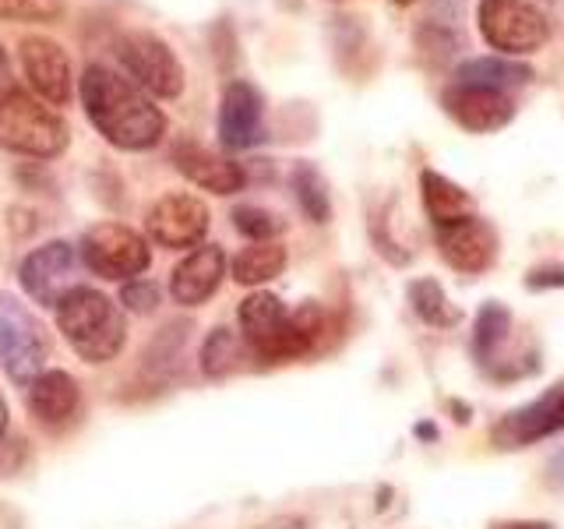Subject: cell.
Instances as JSON below:
<instances>
[{"mask_svg":"<svg viewBox=\"0 0 564 529\" xmlns=\"http://www.w3.org/2000/svg\"><path fill=\"white\" fill-rule=\"evenodd\" d=\"M82 110L120 152H149L166 134V114L141 88L106 64H88L78 78Z\"/></svg>","mask_w":564,"mask_h":529,"instance_id":"6da1fadb","label":"cell"},{"mask_svg":"<svg viewBox=\"0 0 564 529\" xmlns=\"http://www.w3.org/2000/svg\"><path fill=\"white\" fill-rule=\"evenodd\" d=\"M237 322H240V339L258 360L286 364V360H300L304 353L314 349V343L322 339V332L328 328V314L322 304H314V300L300 304L296 311H286L279 296L251 293L240 304Z\"/></svg>","mask_w":564,"mask_h":529,"instance_id":"7a4b0ae2","label":"cell"},{"mask_svg":"<svg viewBox=\"0 0 564 529\" xmlns=\"http://www.w3.org/2000/svg\"><path fill=\"white\" fill-rule=\"evenodd\" d=\"M57 325L64 332V339L70 343V349H75L78 357L88 364L113 360L123 349V339H128L123 311L113 304L110 296L93 290V287H78L61 300Z\"/></svg>","mask_w":564,"mask_h":529,"instance_id":"3957f363","label":"cell"},{"mask_svg":"<svg viewBox=\"0 0 564 529\" xmlns=\"http://www.w3.org/2000/svg\"><path fill=\"white\" fill-rule=\"evenodd\" d=\"M70 141L67 120L35 99L25 88H8L0 96V149L32 155V159H57Z\"/></svg>","mask_w":564,"mask_h":529,"instance_id":"277c9868","label":"cell"},{"mask_svg":"<svg viewBox=\"0 0 564 529\" xmlns=\"http://www.w3.org/2000/svg\"><path fill=\"white\" fill-rule=\"evenodd\" d=\"M476 25L498 57H529L551 43V22L533 0H480Z\"/></svg>","mask_w":564,"mask_h":529,"instance_id":"5b68a950","label":"cell"},{"mask_svg":"<svg viewBox=\"0 0 564 529\" xmlns=\"http://www.w3.org/2000/svg\"><path fill=\"white\" fill-rule=\"evenodd\" d=\"M117 61L149 99H176L184 93V64L155 32H123L117 40Z\"/></svg>","mask_w":564,"mask_h":529,"instance_id":"8992f818","label":"cell"},{"mask_svg":"<svg viewBox=\"0 0 564 529\" xmlns=\"http://www.w3.org/2000/svg\"><path fill=\"white\" fill-rule=\"evenodd\" d=\"M50 339L22 300L14 293H0V360L14 385H32L46 370Z\"/></svg>","mask_w":564,"mask_h":529,"instance_id":"52a82bcc","label":"cell"},{"mask_svg":"<svg viewBox=\"0 0 564 529\" xmlns=\"http://www.w3.org/2000/svg\"><path fill=\"white\" fill-rule=\"evenodd\" d=\"M78 258L88 272H96L102 279H138L149 269L152 251L141 234H134L123 223H96L85 229V237L78 244Z\"/></svg>","mask_w":564,"mask_h":529,"instance_id":"ba28073f","label":"cell"},{"mask_svg":"<svg viewBox=\"0 0 564 529\" xmlns=\"http://www.w3.org/2000/svg\"><path fill=\"white\" fill-rule=\"evenodd\" d=\"M78 276H82L78 247L67 240H50L43 247H35L18 264V279H22L25 293L46 307H57L70 290H78Z\"/></svg>","mask_w":564,"mask_h":529,"instance_id":"9c48e42d","label":"cell"},{"mask_svg":"<svg viewBox=\"0 0 564 529\" xmlns=\"http://www.w3.org/2000/svg\"><path fill=\"white\" fill-rule=\"evenodd\" d=\"M561 431H564V381L551 385L533 402L508 410L498 423H494L490 441L501 452H516L525 445H536L543 438H554Z\"/></svg>","mask_w":564,"mask_h":529,"instance_id":"30bf717a","label":"cell"},{"mask_svg":"<svg viewBox=\"0 0 564 529\" xmlns=\"http://www.w3.org/2000/svg\"><path fill=\"white\" fill-rule=\"evenodd\" d=\"M434 244H437V255L445 258L455 272H466V276L487 272L494 258H498V229L484 216H476V212L437 223Z\"/></svg>","mask_w":564,"mask_h":529,"instance_id":"8fae6325","label":"cell"},{"mask_svg":"<svg viewBox=\"0 0 564 529\" xmlns=\"http://www.w3.org/2000/svg\"><path fill=\"white\" fill-rule=\"evenodd\" d=\"M18 61L32 85L35 99L46 106H67L75 96V67H70L67 50L50 40V35H25L18 43Z\"/></svg>","mask_w":564,"mask_h":529,"instance_id":"7c38bea8","label":"cell"},{"mask_svg":"<svg viewBox=\"0 0 564 529\" xmlns=\"http://www.w3.org/2000/svg\"><path fill=\"white\" fill-rule=\"evenodd\" d=\"M441 110L469 134H494L516 120V96L480 85L448 82L441 88Z\"/></svg>","mask_w":564,"mask_h":529,"instance_id":"4fadbf2b","label":"cell"},{"mask_svg":"<svg viewBox=\"0 0 564 529\" xmlns=\"http://www.w3.org/2000/svg\"><path fill=\"white\" fill-rule=\"evenodd\" d=\"M145 229L159 247L187 251L208 234V205L194 194H166L145 212Z\"/></svg>","mask_w":564,"mask_h":529,"instance_id":"5bb4252c","label":"cell"},{"mask_svg":"<svg viewBox=\"0 0 564 529\" xmlns=\"http://www.w3.org/2000/svg\"><path fill=\"white\" fill-rule=\"evenodd\" d=\"M264 138V99L243 78H234L219 99V141L229 152H243Z\"/></svg>","mask_w":564,"mask_h":529,"instance_id":"9a60e30c","label":"cell"},{"mask_svg":"<svg viewBox=\"0 0 564 529\" xmlns=\"http://www.w3.org/2000/svg\"><path fill=\"white\" fill-rule=\"evenodd\" d=\"M173 166L181 176H187L191 184H198L202 191L212 194H237L247 184L243 166H237L234 159L216 155L212 149L198 145V141H181L173 149Z\"/></svg>","mask_w":564,"mask_h":529,"instance_id":"2e32d148","label":"cell"},{"mask_svg":"<svg viewBox=\"0 0 564 529\" xmlns=\"http://www.w3.org/2000/svg\"><path fill=\"white\" fill-rule=\"evenodd\" d=\"M226 276V258L216 244L194 247V251L176 264L170 276V293L176 304L184 307H198L205 300L219 290V282Z\"/></svg>","mask_w":564,"mask_h":529,"instance_id":"e0dca14e","label":"cell"},{"mask_svg":"<svg viewBox=\"0 0 564 529\" xmlns=\"http://www.w3.org/2000/svg\"><path fill=\"white\" fill-rule=\"evenodd\" d=\"M536 78V71L516 61V57H469L452 71V82L463 85H480V88H494V93H508L516 96L519 88H525Z\"/></svg>","mask_w":564,"mask_h":529,"instance_id":"ac0fdd59","label":"cell"},{"mask_svg":"<svg viewBox=\"0 0 564 529\" xmlns=\"http://www.w3.org/2000/svg\"><path fill=\"white\" fill-rule=\"evenodd\" d=\"M29 410L50 428L67 423L78 410V385L64 370H43L40 378L29 385Z\"/></svg>","mask_w":564,"mask_h":529,"instance_id":"d6986e66","label":"cell"},{"mask_svg":"<svg viewBox=\"0 0 564 529\" xmlns=\"http://www.w3.org/2000/svg\"><path fill=\"white\" fill-rule=\"evenodd\" d=\"M420 198H423V208H427V216H431L434 226L473 212L469 194L455 181H448L445 173H437V170H423L420 173Z\"/></svg>","mask_w":564,"mask_h":529,"instance_id":"ffe728a7","label":"cell"},{"mask_svg":"<svg viewBox=\"0 0 564 529\" xmlns=\"http://www.w3.org/2000/svg\"><path fill=\"white\" fill-rule=\"evenodd\" d=\"M511 335V311L501 300H487V304L476 311V325H473V357L484 367L498 360L501 346Z\"/></svg>","mask_w":564,"mask_h":529,"instance_id":"44dd1931","label":"cell"},{"mask_svg":"<svg viewBox=\"0 0 564 529\" xmlns=\"http://www.w3.org/2000/svg\"><path fill=\"white\" fill-rule=\"evenodd\" d=\"M405 293H410L413 314L420 317L423 325H431V328H455L458 322H463V311L452 304L445 287H441L437 279H431V276L413 279Z\"/></svg>","mask_w":564,"mask_h":529,"instance_id":"7402d4cb","label":"cell"},{"mask_svg":"<svg viewBox=\"0 0 564 529\" xmlns=\"http://www.w3.org/2000/svg\"><path fill=\"white\" fill-rule=\"evenodd\" d=\"M286 269V247L279 240H258L234 258V279L240 287H261Z\"/></svg>","mask_w":564,"mask_h":529,"instance_id":"603a6c76","label":"cell"},{"mask_svg":"<svg viewBox=\"0 0 564 529\" xmlns=\"http://www.w3.org/2000/svg\"><path fill=\"white\" fill-rule=\"evenodd\" d=\"M290 187L296 194V205L304 208V216L311 223H328L332 219V194H328V181L322 176L314 163H296L290 173Z\"/></svg>","mask_w":564,"mask_h":529,"instance_id":"cb8c5ba5","label":"cell"},{"mask_svg":"<svg viewBox=\"0 0 564 529\" xmlns=\"http://www.w3.org/2000/svg\"><path fill=\"white\" fill-rule=\"evenodd\" d=\"M243 360V339L229 328H216L202 346V370L208 378H226Z\"/></svg>","mask_w":564,"mask_h":529,"instance_id":"d4e9b609","label":"cell"},{"mask_svg":"<svg viewBox=\"0 0 564 529\" xmlns=\"http://www.w3.org/2000/svg\"><path fill=\"white\" fill-rule=\"evenodd\" d=\"M64 0H0V22H57Z\"/></svg>","mask_w":564,"mask_h":529,"instance_id":"484cf974","label":"cell"},{"mask_svg":"<svg viewBox=\"0 0 564 529\" xmlns=\"http://www.w3.org/2000/svg\"><path fill=\"white\" fill-rule=\"evenodd\" d=\"M234 226L240 229L243 237L258 240H275L282 234V219L272 216L269 208H258V205H240L234 208Z\"/></svg>","mask_w":564,"mask_h":529,"instance_id":"4316f807","label":"cell"},{"mask_svg":"<svg viewBox=\"0 0 564 529\" xmlns=\"http://www.w3.org/2000/svg\"><path fill=\"white\" fill-rule=\"evenodd\" d=\"M525 290H564V261H543L525 272Z\"/></svg>","mask_w":564,"mask_h":529,"instance_id":"83f0119b","label":"cell"},{"mask_svg":"<svg viewBox=\"0 0 564 529\" xmlns=\"http://www.w3.org/2000/svg\"><path fill=\"white\" fill-rule=\"evenodd\" d=\"M120 300H123V304H128L134 314H149V311H155V304H159V290L152 287V282L131 279L128 287H123Z\"/></svg>","mask_w":564,"mask_h":529,"instance_id":"f1b7e54d","label":"cell"},{"mask_svg":"<svg viewBox=\"0 0 564 529\" xmlns=\"http://www.w3.org/2000/svg\"><path fill=\"white\" fill-rule=\"evenodd\" d=\"M490 529H554V526L536 522V519H508V522H494Z\"/></svg>","mask_w":564,"mask_h":529,"instance_id":"f546056e","label":"cell"},{"mask_svg":"<svg viewBox=\"0 0 564 529\" xmlns=\"http://www.w3.org/2000/svg\"><path fill=\"white\" fill-rule=\"evenodd\" d=\"M8 88H14L11 85V61H8V50L0 46V96H4Z\"/></svg>","mask_w":564,"mask_h":529,"instance_id":"4dcf8cb0","label":"cell"},{"mask_svg":"<svg viewBox=\"0 0 564 529\" xmlns=\"http://www.w3.org/2000/svg\"><path fill=\"white\" fill-rule=\"evenodd\" d=\"M261 529H307V522L304 519H293V516H282V519L264 522Z\"/></svg>","mask_w":564,"mask_h":529,"instance_id":"1f68e13d","label":"cell"},{"mask_svg":"<svg viewBox=\"0 0 564 529\" xmlns=\"http://www.w3.org/2000/svg\"><path fill=\"white\" fill-rule=\"evenodd\" d=\"M546 469H551V481H554L557 487H564V452H557V455L551 458V466H546Z\"/></svg>","mask_w":564,"mask_h":529,"instance_id":"d6a6232c","label":"cell"},{"mask_svg":"<svg viewBox=\"0 0 564 529\" xmlns=\"http://www.w3.org/2000/svg\"><path fill=\"white\" fill-rule=\"evenodd\" d=\"M416 438L434 441V438H437V428H434V423H416Z\"/></svg>","mask_w":564,"mask_h":529,"instance_id":"836d02e7","label":"cell"},{"mask_svg":"<svg viewBox=\"0 0 564 529\" xmlns=\"http://www.w3.org/2000/svg\"><path fill=\"white\" fill-rule=\"evenodd\" d=\"M4 431H8V406L0 399V438H4Z\"/></svg>","mask_w":564,"mask_h":529,"instance_id":"e575fe53","label":"cell"},{"mask_svg":"<svg viewBox=\"0 0 564 529\" xmlns=\"http://www.w3.org/2000/svg\"><path fill=\"white\" fill-rule=\"evenodd\" d=\"M392 4H399V8H410V4H413V0H392Z\"/></svg>","mask_w":564,"mask_h":529,"instance_id":"d590c367","label":"cell"}]
</instances>
